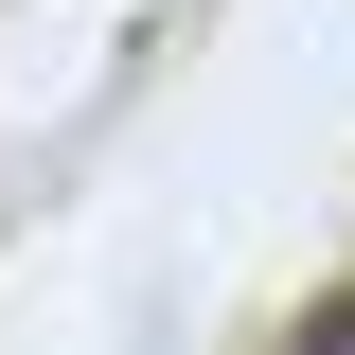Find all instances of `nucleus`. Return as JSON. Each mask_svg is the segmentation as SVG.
Instances as JSON below:
<instances>
[{"label":"nucleus","instance_id":"obj_1","mask_svg":"<svg viewBox=\"0 0 355 355\" xmlns=\"http://www.w3.org/2000/svg\"><path fill=\"white\" fill-rule=\"evenodd\" d=\"M284 355H355V284H338V302H320V320H302Z\"/></svg>","mask_w":355,"mask_h":355}]
</instances>
